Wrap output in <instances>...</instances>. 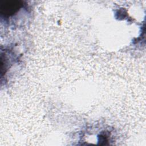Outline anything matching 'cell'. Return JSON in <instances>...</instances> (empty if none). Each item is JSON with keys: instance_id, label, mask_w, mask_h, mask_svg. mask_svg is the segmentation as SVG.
Here are the masks:
<instances>
[{"instance_id": "1", "label": "cell", "mask_w": 146, "mask_h": 146, "mask_svg": "<svg viewBox=\"0 0 146 146\" xmlns=\"http://www.w3.org/2000/svg\"><path fill=\"white\" fill-rule=\"evenodd\" d=\"M23 2L19 0H4L0 3L1 13L4 16H11L16 13L22 6Z\"/></svg>"}]
</instances>
